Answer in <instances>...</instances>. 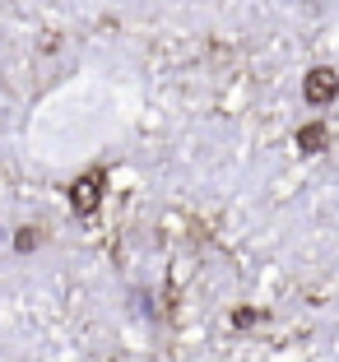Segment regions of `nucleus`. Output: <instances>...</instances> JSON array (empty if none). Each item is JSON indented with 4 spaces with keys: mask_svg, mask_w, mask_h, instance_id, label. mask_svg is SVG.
Listing matches in <instances>:
<instances>
[{
    "mask_svg": "<svg viewBox=\"0 0 339 362\" xmlns=\"http://www.w3.org/2000/svg\"><path fill=\"white\" fill-rule=\"evenodd\" d=\"M335 88H339V79H335V70H311L307 75V88H302V93H307V103H330V98H335Z\"/></svg>",
    "mask_w": 339,
    "mask_h": 362,
    "instance_id": "nucleus-1",
    "label": "nucleus"
}]
</instances>
